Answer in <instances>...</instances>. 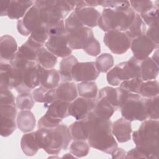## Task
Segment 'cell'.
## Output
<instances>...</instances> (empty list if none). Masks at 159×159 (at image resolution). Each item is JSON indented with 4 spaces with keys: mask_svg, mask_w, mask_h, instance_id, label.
Returning a JSON list of instances; mask_svg holds the SVG:
<instances>
[{
    "mask_svg": "<svg viewBox=\"0 0 159 159\" xmlns=\"http://www.w3.org/2000/svg\"><path fill=\"white\" fill-rule=\"evenodd\" d=\"M85 117L88 119L90 127L87 139L89 146L111 155L118 147L117 142L112 134V122L110 119H104L96 116L93 111Z\"/></svg>",
    "mask_w": 159,
    "mask_h": 159,
    "instance_id": "cell-1",
    "label": "cell"
},
{
    "mask_svg": "<svg viewBox=\"0 0 159 159\" xmlns=\"http://www.w3.org/2000/svg\"><path fill=\"white\" fill-rule=\"evenodd\" d=\"M158 120L147 119L142 121L139 129L132 133L135 147L145 158H158Z\"/></svg>",
    "mask_w": 159,
    "mask_h": 159,
    "instance_id": "cell-2",
    "label": "cell"
},
{
    "mask_svg": "<svg viewBox=\"0 0 159 159\" xmlns=\"http://www.w3.org/2000/svg\"><path fill=\"white\" fill-rule=\"evenodd\" d=\"M35 136L40 148L53 155L66 150L72 140L68 127L61 124L53 129H38Z\"/></svg>",
    "mask_w": 159,
    "mask_h": 159,
    "instance_id": "cell-3",
    "label": "cell"
},
{
    "mask_svg": "<svg viewBox=\"0 0 159 159\" xmlns=\"http://www.w3.org/2000/svg\"><path fill=\"white\" fill-rule=\"evenodd\" d=\"M135 14L131 7L126 10L104 8L98 19V25L106 32L113 30L125 32L132 24Z\"/></svg>",
    "mask_w": 159,
    "mask_h": 159,
    "instance_id": "cell-4",
    "label": "cell"
},
{
    "mask_svg": "<svg viewBox=\"0 0 159 159\" xmlns=\"http://www.w3.org/2000/svg\"><path fill=\"white\" fill-rule=\"evenodd\" d=\"M34 4L39 10L41 20L43 25L57 22L63 20L73 11L68 1H35Z\"/></svg>",
    "mask_w": 159,
    "mask_h": 159,
    "instance_id": "cell-5",
    "label": "cell"
},
{
    "mask_svg": "<svg viewBox=\"0 0 159 159\" xmlns=\"http://www.w3.org/2000/svg\"><path fill=\"white\" fill-rule=\"evenodd\" d=\"M119 109L122 117L130 122L144 121L148 119L145 110L144 98L139 94L125 91Z\"/></svg>",
    "mask_w": 159,
    "mask_h": 159,
    "instance_id": "cell-6",
    "label": "cell"
},
{
    "mask_svg": "<svg viewBox=\"0 0 159 159\" xmlns=\"http://www.w3.org/2000/svg\"><path fill=\"white\" fill-rule=\"evenodd\" d=\"M140 77V61L134 57L116 65L107 73L106 80L111 86H117L121 82L134 78Z\"/></svg>",
    "mask_w": 159,
    "mask_h": 159,
    "instance_id": "cell-7",
    "label": "cell"
},
{
    "mask_svg": "<svg viewBox=\"0 0 159 159\" xmlns=\"http://www.w3.org/2000/svg\"><path fill=\"white\" fill-rule=\"evenodd\" d=\"M131 39L125 32L116 30L106 32L103 37V42L112 53L121 55L125 53L130 47Z\"/></svg>",
    "mask_w": 159,
    "mask_h": 159,
    "instance_id": "cell-8",
    "label": "cell"
},
{
    "mask_svg": "<svg viewBox=\"0 0 159 159\" xmlns=\"http://www.w3.org/2000/svg\"><path fill=\"white\" fill-rule=\"evenodd\" d=\"M43 25L40 18L39 10L34 4L27 11L22 19L18 20L17 22V29L18 32L23 36H28L30 34Z\"/></svg>",
    "mask_w": 159,
    "mask_h": 159,
    "instance_id": "cell-9",
    "label": "cell"
},
{
    "mask_svg": "<svg viewBox=\"0 0 159 159\" xmlns=\"http://www.w3.org/2000/svg\"><path fill=\"white\" fill-rule=\"evenodd\" d=\"M68 33H64L51 36L45 44V47L57 57L65 58L71 55L72 50L68 45Z\"/></svg>",
    "mask_w": 159,
    "mask_h": 159,
    "instance_id": "cell-10",
    "label": "cell"
},
{
    "mask_svg": "<svg viewBox=\"0 0 159 159\" xmlns=\"http://www.w3.org/2000/svg\"><path fill=\"white\" fill-rule=\"evenodd\" d=\"M99 75L93 61L78 62L71 71L72 78L76 82L94 81Z\"/></svg>",
    "mask_w": 159,
    "mask_h": 159,
    "instance_id": "cell-11",
    "label": "cell"
},
{
    "mask_svg": "<svg viewBox=\"0 0 159 159\" xmlns=\"http://www.w3.org/2000/svg\"><path fill=\"white\" fill-rule=\"evenodd\" d=\"M134 57L142 61L148 57L158 46L152 42L145 35H143L131 40L130 47Z\"/></svg>",
    "mask_w": 159,
    "mask_h": 159,
    "instance_id": "cell-12",
    "label": "cell"
},
{
    "mask_svg": "<svg viewBox=\"0 0 159 159\" xmlns=\"http://www.w3.org/2000/svg\"><path fill=\"white\" fill-rule=\"evenodd\" d=\"M94 37L92 29L84 26L68 33V45L71 50H83L89 41Z\"/></svg>",
    "mask_w": 159,
    "mask_h": 159,
    "instance_id": "cell-13",
    "label": "cell"
},
{
    "mask_svg": "<svg viewBox=\"0 0 159 159\" xmlns=\"http://www.w3.org/2000/svg\"><path fill=\"white\" fill-rule=\"evenodd\" d=\"M96 105V99L82 97L75 99L70 102L68 114L76 120L84 119L90 112L93 111Z\"/></svg>",
    "mask_w": 159,
    "mask_h": 159,
    "instance_id": "cell-14",
    "label": "cell"
},
{
    "mask_svg": "<svg viewBox=\"0 0 159 159\" xmlns=\"http://www.w3.org/2000/svg\"><path fill=\"white\" fill-rule=\"evenodd\" d=\"M39 85H40V84L39 73V64L36 61H31L24 71L22 85L16 89L19 93L30 92L32 89H34Z\"/></svg>",
    "mask_w": 159,
    "mask_h": 159,
    "instance_id": "cell-15",
    "label": "cell"
},
{
    "mask_svg": "<svg viewBox=\"0 0 159 159\" xmlns=\"http://www.w3.org/2000/svg\"><path fill=\"white\" fill-rule=\"evenodd\" d=\"M131 122L124 117L118 119L112 124V134L119 143H125L131 139Z\"/></svg>",
    "mask_w": 159,
    "mask_h": 159,
    "instance_id": "cell-16",
    "label": "cell"
},
{
    "mask_svg": "<svg viewBox=\"0 0 159 159\" xmlns=\"http://www.w3.org/2000/svg\"><path fill=\"white\" fill-rule=\"evenodd\" d=\"M17 50V43L12 36L6 34L0 37L1 61L9 62Z\"/></svg>",
    "mask_w": 159,
    "mask_h": 159,
    "instance_id": "cell-17",
    "label": "cell"
},
{
    "mask_svg": "<svg viewBox=\"0 0 159 159\" xmlns=\"http://www.w3.org/2000/svg\"><path fill=\"white\" fill-rule=\"evenodd\" d=\"M32 1H9L6 15L11 19H20L34 5Z\"/></svg>",
    "mask_w": 159,
    "mask_h": 159,
    "instance_id": "cell-18",
    "label": "cell"
},
{
    "mask_svg": "<svg viewBox=\"0 0 159 159\" xmlns=\"http://www.w3.org/2000/svg\"><path fill=\"white\" fill-rule=\"evenodd\" d=\"M39 73L40 86L47 89H53L59 85L60 76L57 70L46 69L39 65Z\"/></svg>",
    "mask_w": 159,
    "mask_h": 159,
    "instance_id": "cell-19",
    "label": "cell"
},
{
    "mask_svg": "<svg viewBox=\"0 0 159 159\" xmlns=\"http://www.w3.org/2000/svg\"><path fill=\"white\" fill-rule=\"evenodd\" d=\"M125 91L119 88L106 86L98 92L96 99H103L107 101L117 109H119Z\"/></svg>",
    "mask_w": 159,
    "mask_h": 159,
    "instance_id": "cell-20",
    "label": "cell"
},
{
    "mask_svg": "<svg viewBox=\"0 0 159 159\" xmlns=\"http://www.w3.org/2000/svg\"><path fill=\"white\" fill-rule=\"evenodd\" d=\"M74 11L84 26L92 28L98 25V21L101 13L94 7L76 8L74 9Z\"/></svg>",
    "mask_w": 159,
    "mask_h": 159,
    "instance_id": "cell-21",
    "label": "cell"
},
{
    "mask_svg": "<svg viewBox=\"0 0 159 159\" xmlns=\"http://www.w3.org/2000/svg\"><path fill=\"white\" fill-rule=\"evenodd\" d=\"M72 139L74 140H87L90 127L88 119L84 117L81 120H76L68 127Z\"/></svg>",
    "mask_w": 159,
    "mask_h": 159,
    "instance_id": "cell-22",
    "label": "cell"
},
{
    "mask_svg": "<svg viewBox=\"0 0 159 159\" xmlns=\"http://www.w3.org/2000/svg\"><path fill=\"white\" fill-rule=\"evenodd\" d=\"M56 94L58 99L71 102L77 98V86L71 81L62 82L56 88Z\"/></svg>",
    "mask_w": 159,
    "mask_h": 159,
    "instance_id": "cell-23",
    "label": "cell"
},
{
    "mask_svg": "<svg viewBox=\"0 0 159 159\" xmlns=\"http://www.w3.org/2000/svg\"><path fill=\"white\" fill-rule=\"evenodd\" d=\"M140 78L143 81L155 80L158 76V63H156L152 57H148L140 61Z\"/></svg>",
    "mask_w": 159,
    "mask_h": 159,
    "instance_id": "cell-24",
    "label": "cell"
},
{
    "mask_svg": "<svg viewBox=\"0 0 159 159\" xmlns=\"http://www.w3.org/2000/svg\"><path fill=\"white\" fill-rule=\"evenodd\" d=\"M17 126L24 133L32 132L36 125L34 114L30 110L20 111L17 116Z\"/></svg>",
    "mask_w": 159,
    "mask_h": 159,
    "instance_id": "cell-25",
    "label": "cell"
},
{
    "mask_svg": "<svg viewBox=\"0 0 159 159\" xmlns=\"http://www.w3.org/2000/svg\"><path fill=\"white\" fill-rule=\"evenodd\" d=\"M32 96L35 102L43 103L45 107H47L57 99L56 88L47 89L42 86L36 88L33 90Z\"/></svg>",
    "mask_w": 159,
    "mask_h": 159,
    "instance_id": "cell-26",
    "label": "cell"
},
{
    "mask_svg": "<svg viewBox=\"0 0 159 159\" xmlns=\"http://www.w3.org/2000/svg\"><path fill=\"white\" fill-rule=\"evenodd\" d=\"M20 148L23 153L29 157L35 155L39 150L40 147L37 143L35 132H30L25 133L20 140Z\"/></svg>",
    "mask_w": 159,
    "mask_h": 159,
    "instance_id": "cell-27",
    "label": "cell"
},
{
    "mask_svg": "<svg viewBox=\"0 0 159 159\" xmlns=\"http://www.w3.org/2000/svg\"><path fill=\"white\" fill-rule=\"evenodd\" d=\"M70 102L57 99L48 107L45 112L48 116L57 119H65L69 116L68 108Z\"/></svg>",
    "mask_w": 159,
    "mask_h": 159,
    "instance_id": "cell-28",
    "label": "cell"
},
{
    "mask_svg": "<svg viewBox=\"0 0 159 159\" xmlns=\"http://www.w3.org/2000/svg\"><path fill=\"white\" fill-rule=\"evenodd\" d=\"M78 62L77 58L71 55L62 58L60 62L58 72L63 82L71 81L73 80L71 71L74 65Z\"/></svg>",
    "mask_w": 159,
    "mask_h": 159,
    "instance_id": "cell-29",
    "label": "cell"
},
{
    "mask_svg": "<svg viewBox=\"0 0 159 159\" xmlns=\"http://www.w3.org/2000/svg\"><path fill=\"white\" fill-rule=\"evenodd\" d=\"M117 109L107 101L103 99H96V105L93 112L102 119L109 120Z\"/></svg>",
    "mask_w": 159,
    "mask_h": 159,
    "instance_id": "cell-30",
    "label": "cell"
},
{
    "mask_svg": "<svg viewBox=\"0 0 159 159\" xmlns=\"http://www.w3.org/2000/svg\"><path fill=\"white\" fill-rule=\"evenodd\" d=\"M36 62L44 68L51 69L55 66L57 57L45 47H42L37 51Z\"/></svg>",
    "mask_w": 159,
    "mask_h": 159,
    "instance_id": "cell-31",
    "label": "cell"
},
{
    "mask_svg": "<svg viewBox=\"0 0 159 159\" xmlns=\"http://www.w3.org/2000/svg\"><path fill=\"white\" fill-rule=\"evenodd\" d=\"M146 30V24L141 19L140 15L136 13L132 24L125 32L127 35V36L131 40H132L134 39L145 35Z\"/></svg>",
    "mask_w": 159,
    "mask_h": 159,
    "instance_id": "cell-32",
    "label": "cell"
},
{
    "mask_svg": "<svg viewBox=\"0 0 159 159\" xmlns=\"http://www.w3.org/2000/svg\"><path fill=\"white\" fill-rule=\"evenodd\" d=\"M37 48L27 40L18 48L17 52L14 57L27 61H36Z\"/></svg>",
    "mask_w": 159,
    "mask_h": 159,
    "instance_id": "cell-33",
    "label": "cell"
},
{
    "mask_svg": "<svg viewBox=\"0 0 159 159\" xmlns=\"http://www.w3.org/2000/svg\"><path fill=\"white\" fill-rule=\"evenodd\" d=\"M78 93L80 97L96 99L98 94V88L94 81L80 82L77 84Z\"/></svg>",
    "mask_w": 159,
    "mask_h": 159,
    "instance_id": "cell-34",
    "label": "cell"
},
{
    "mask_svg": "<svg viewBox=\"0 0 159 159\" xmlns=\"http://www.w3.org/2000/svg\"><path fill=\"white\" fill-rule=\"evenodd\" d=\"M48 39L47 29L45 25L33 31L29 35L27 41L37 48H40L45 45Z\"/></svg>",
    "mask_w": 159,
    "mask_h": 159,
    "instance_id": "cell-35",
    "label": "cell"
},
{
    "mask_svg": "<svg viewBox=\"0 0 159 159\" xmlns=\"http://www.w3.org/2000/svg\"><path fill=\"white\" fill-rule=\"evenodd\" d=\"M158 82L153 80L143 81L139 94L144 98H151L158 96Z\"/></svg>",
    "mask_w": 159,
    "mask_h": 159,
    "instance_id": "cell-36",
    "label": "cell"
},
{
    "mask_svg": "<svg viewBox=\"0 0 159 159\" xmlns=\"http://www.w3.org/2000/svg\"><path fill=\"white\" fill-rule=\"evenodd\" d=\"M95 66L99 73H106L113 66L114 60L112 55L108 53H104L96 58Z\"/></svg>",
    "mask_w": 159,
    "mask_h": 159,
    "instance_id": "cell-37",
    "label": "cell"
},
{
    "mask_svg": "<svg viewBox=\"0 0 159 159\" xmlns=\"http://www.w3.org/2000/svg\"><path fill=\"white\" fill-rule=\"evenodd\" d=\"M17 127L16 118L6 116H1L0 134L2 137H9L15 131Z\"/></svg>",
    "mask_w": 159,
    "mask_h": 159,
    "instance_id": "cell-38",
    "label": "cell"
},
{
    "mask_svg": "<svg viewBox=\"0 0 159 159\" xmlns=\"http://www.w3.org/2000/svg\"><path fill=\"white\" fill-rule=\"evenodd\" d=\"M89 147L86 140H74L70 146V152L76 158H82L88 155Z\"/></svg>",
    "mask_w": 159,
    "mask_h": 159,
    "instance_id": "cell-39",
    "label": "cell"
},
{
    "mask_svg": "<svg viewBox=\"0 0 159 159\" xmlns=\"http://www.w3.org/2000/svg\"><path fill=\"white\" fill-rule=\"evenodd\" d=\"M16 107L20 111L30 110L34 106L35 101L30 92L19 93L16 99Z\"/></svg>",
    "mask_w": 159,
    "mask_h": 159,
    "instance_id": "cell-40",
    "label": "cell"
},
{
    "mask_svg": "<svg viewBox=\"0 0 159 159\" xmlns=\"http://www.w3.org/2000/svg\"><path fill=\"white\" fill-rule=\"evenodd\" d=\"M158 96L151 98H144L146 112L148 118L150 119H158Z\"/></svg>",
    "mask_w": 159,
    "mask_h": 159,
    "instance_id": "cell-41",
    "label": "cell"
},
{
    "mask_svg": "<svg viewBox=\"0 0 159 159\" xmlns=\"http://www.w3.org/2000/svg\"><path fill=\"white\" fill-rule=\"evenodd\" d=\"M139 15L146 25L148 27L158 24V9L155 5L145 10Z\"/></svg>",
    "mask_w": 159,
    "mask_h": 159,
    "instance_id": "cell-42",
    "label": "cell"
},
{
    "mask_svg": "<svg viewBox=\"0 0 159 159\" xmlns=\"http://www.w3.org/2000/svg\"><path fill=\"white\" fill-rule=\"evenodd\" d=\"M11 65L9 62H0V89H10L9 79Z\"/></svg>",
    "mask_w": 159,
    "mask_h": 159,
    "instance_id": "cell-43",
    "label": "cell"
},
{
    "mask_svg": "<svg viewBox=\"0 0 159 159\" xmlns=\"http://www.w3.org/2000/svg\"><path fill=\"white\" fill-rule=\"evenodd\" d=\"M142 83L143 81L140 77L134 78L121 82L119 85V88L127 93L139 94L140 88Z\"/></svg>",
    "mask_w": 159,
    "mask_h": 159,
    "instance_id": "cell-44",
    "label": "cell"
},
{
    "mask_svg": "<svg viewBox=\"0 0 159 159\" xmlns=\"http://www.w3.org/2000/svg\"><path fill=\"white\" fill-rule=\"evenodd\" d=\"M65 25L67 33L71 32L84 26L74 11H72L65 19Z\"/></svg>",
    "mask_w": 159,
    "mask_h": 159,
    "instance_id": "cell-45",
    "label": "cell"
},
{
    "mask_svg": "<svg viewBox=\"0 0 159 159\" xmlns=\"http://www.w3.org/2000/svg\"><path fill=\"white\" fill-rule=\"evenodd\" d=\"M99 6L114 10H126L130 7L128 1H98Z\"/></svg>",
    "mask_w": 159,
    "mask_h": 159,
    "instance_id": "cell-46",
    "label": "cell"
},
{
    "mask_svg": "<svg viewBox=\"0 0 159 159\" xmlns=\"http://www.w3.org/2000/svg\"><path fill=\"white\" fill-rule=\"evenodd\" d=\"M62 122V119L53 117L45 114L38 121V129H53L58 126Z\"/></svg>",
    "mask_w": 159,
    "mask_h": 159,
    "instance_id": "cell-47",
    "label": "cell"
},
{
    "mask_svg": "<svg viewBox=\"0 0 159 159\" xmlns=\"http://www.w3.org/2000/svg\"><path fill=\"white\" fill-rule=\"evenodd\" d=\"M48 37L66 32L63 20L45 25Z\"/></svg>",
    "mask_w": 159,
    "mask_h": 159,
    "instance_id": "cell-48",
    "label": "cell"
},
{
    "mask_svg": "<svg viewBox=\"0 0 159 159\" xmlns=\"http://www.w3.org/2000/svg\"><path fill=\"white\" fill-rule=\"evenodd\" d=\"M83 50L90 56L96 57L101 53L100 43L95 37H94L84 48Z\"/></svg>",
    "mask_w": 159,
    "mask_h": 159,
    "instance_id": "cell-49",
    "label": "cell"
},
{
    "mask_svg": "<svg viewBox=\"0 0 159 159\" xmlns=\"http://www.w3.org/2000/svg\"><path fill=\"white\" fill-rule=\"evenodd\" d=\"M132 9L137 14H140L148 8L154 6L151 1H130Z\"/></svg>",
    "mask_w": 159,
    "mask_h": 159,
    "instance_id": "cell-50",
    "label": "cell"
},
{
    "mask_svg": "<svg viewBox=\"0 0 159 159\" xmlns=\"http://www.w3.org/2000/svg\"><path fill=\"white\" fill-rule=\"evenodd\" d=\"M14 105L16 106L15 97L9 89H0V105Z\"/></svg>",
    "mask_w": 159,
    "mask_h": 159,
    "instance_id": "cell-51",
    "label": "cell"
},
{
    "mask_svg": "<svg viewBox=\"0 0 159 159\" xmlns=\"http://www.w3.org/2000/svg\"><path fill=\"white\" fill-rule=\"evenodd\" d=\"M145 35L155 45L158 46V24L149 26Z\"/></svg>",
    "mask_w": 159,
    "mask_h": 159,
    "instance_id": "cell-52",
    "label": "cell"
},
{
    "mask_svg": "<svg viewBox=\"0 0 159 159\" xmlns=\"http://www.w3.org/2000/svg\"><path fill=\"white\" fill-rule=\"evenodd\" d=\"M125 158H145V157L136 147H135L126 152Z\"/></svg>",
    "mask_w": 159,
    "mask_h": 159,
    "instance_id": "cell-53",
    "label": "cell"
},
{
    "mask_svg": "<svg viewBox=\"0 0 159 159\" xmlns=\"http://www.w3.org/2000/svg\"><path fill=\"white\" fill-rule=\"evenodd\" d=\"M126 151L122 148L117 147L111 154L112 158H125Z\"/></svg>",
    "mask_w": 159,
    "mask_h": 159,
    "instance_id": "cell-54",
    "label": "cell"
},
{
    "mask_svg": "<svg viewBox=\"0 0 159 159\" xmlns=\"http://www.w3.org/2000/svg\"><path fill=\"white\" fill-rule=\"evenodd\" d=\"M8 4H9V1H3V2H1V9H0V10H1V12H0L1 16H5L6 12V10L7 9Z\"/></svg>",
    "mask_w": 159,
    "mask_h": 159,
    "instance_id": "cell-55",
    "label": "cell"
},
{
    "mask_svg": "<svg viewBox=\"0 0 159 159\" xmlns=\"http://www.w3.org/2000/svg\"><path fill=\"white\" fill-rule=\"evenodd\" d=\"M64 157H71V158H74V157H75L73 154H71V153H66L65 155H64L63 157H62V158H64Z\"/></svg>",
    "mask_w": 159,
    "mask_h": 159,
    "instance_id": "cell-56",
    "label": "cell"
}]
</instances>
